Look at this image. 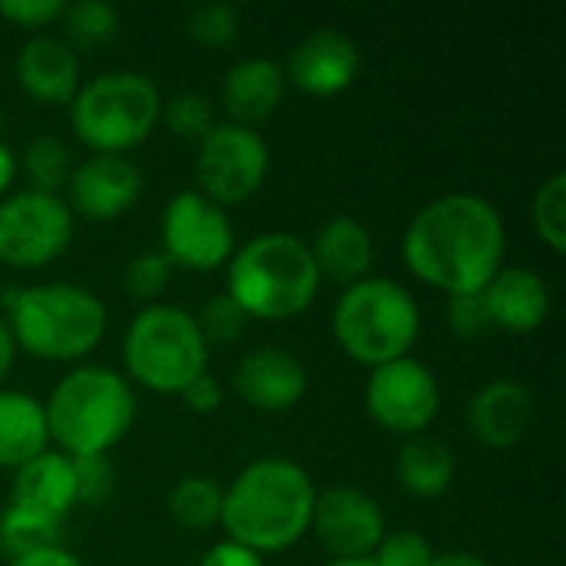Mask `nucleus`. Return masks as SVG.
Returning <instances> with one entry per match:
<instances>
[{
	"mask_svg": "<svg viewBox=\"0 0 566 566\" xmlns=\"http://www.w3.org/2000/svg\"><path fill=\"white\" fill-rule=\"evenodd\" d=\"M504 249L497 206L471 192H451L418 209L401 242L408 269L448 298L481 292L504 265Z\"/></svg>",
	"mask_w": 566,
	"mask_h": 566,
	"instance_id": "f257e3e1",
	"label": "nucleus"
},
{
	"mask_svg": "<svg viewBox=\"0 0 566 566\" xmlns=\"http://www.w3.org/2000/svg\"><path fill=\"white\" fill-rule=\"evenodd\" d=\"M315 494L302 464L285 458L252 461L222 491L219 524L229 534L226 541L242 544L259 557L289 551L308 534Z\"/></svg>",
	"mask_w": 566,
	"mask_h": 566,
	"instance_id": "f03ea898",
	"label": "nucleus"
},
{
	"mask_svg": "<svg viewBox=\"0 0 566 566\" xmlns=\"http://www.w3.org/2000/svg\"><path fill=\"white\" fill-rule=\"evenodd\" d=\"M322 275L308 242L292 232H262L226 262V295L259 322H289L312 308Z\"/></svg>",
	"mask_w": 566,
	"mask_h": 566,
	"instance_id": "7ed1b4c3",
	"label": "nucleus"
},
{
	"mask_svg": "<svg viewBox=\"0 0 566 566\" xmlns=\"http://www.w3.org/2000/svg\"><path fill=\"white\" fill-rule=\"evenodd\" d=\"M46 434L66 458H96L113 451L136 421V395L129 381L103 365L66 371L46 405Z\"/></svg>",
	"mask_w": 566,
	"mask_h": 566,
	"instance_id": "20e7f679",
	"label": "nucleus"
},
{
	"mask_svg": "<svg viewBox=\"0 0 566 566\" xmlns=\"http://www.w3.org/2000/svg\"><path fill=\"white\" fill-rule=\"evenodd\" d=\"M7 325L17 352L43 361H80L106 335V305L83 285L46 282L13 295Z\"/></svg>",
	"mask_w": 566,
	"mask_h": 566,
	"instance_id": "39448f33",
	"label": "nucleus"
},
{
	"mask_svg": "<svg viewBox=\"0 0 566 566\" xmlns=\"http://www.w3.org/2000/svg\"><path fill=\"white\" fill-rule=\"evenodd\" d=\"M332 335L348 358L378 368L411 355L421 335V312L401 282L361 279L335 302Z\"/></svg>",
	"mask_w": 566,
	"mask_h": 566,
	"instance_id": "423d86ee",
	"label": "nucleus"
},
{
	"mask_svg": "<svg viewBox=\"0 0 566 566\" xmlns=\"http://www.w3.org/2000/svg\"><path fill=\"white\" fill-rule=\"evenodd\" d=\"M159 86L136 70L99 73L80 83L70 103V126L83 146L103 156H126L149 139L159 123Z\"/></svg>",
	"mask_w": 566,
	"mask_h": 566,
	"instance_id": "0eeeda50",
	"label": "nucleus"
},
{
	"mask_svg": "<svg viewBox=\"0 0 566 566\" xmlns=\"http://www.w3.org/2000/svg\"><path fill=\"white\" fill-rule=\"evenodd\" d=\"M123 365L156 395H182L209 365V345L196 315L179 305H146L123 335Z\"/></svg>",
	"mask_w": 566,
	"mask_h": 566,
	"instance_id": "6e6552de",
	"label": "nucleus"
},
{
	"mask_svg": "<svg viewBox=\"0 0 566 566\" xmlns=\"http://www.w3.org/2000/svg\"><path fill=\"white\" fill-rule=\"evenodd\" d=\"M73 212L63 196L20 189L0 202V262L10 269H43L66 252Z\"/></svg>",
	"mask_w": 566,
	"mask_h": 566,
	"instance_id": "1a4fd4ad",
	"label": "nucleus"
},
{
	"mask_svg": "<svg viewBox=\"0 0 566 566\" xmlns=\"http://www.w3.org/2000/svg\"><path fill=\"white\" fill-rule=\"evenodd\" d=\"M269 176V146L252 126L216 123V129L199 143L196 182L216 206H239L252 199Z\"/></svg>",
	"mask_w": 566,
	"mask_h": 566,
	"instance_id": "9d476101",
	"label": "nucleus"
},
{
	"mask_svg": "<svg viewBox=\"0 0 566 566\" xmlns=\"http://www.w3.org/2000/svg\"><path fill=\"white\" fill-rule=\"evenodd\" d=\"M159 239H163L159 252L172 265L192 272H216L235 252V229L226 209L206 199L199 189H182L166 202Z\"/></svg>",
	"mask_w": 566,
	"mask_h": 566,
	"instance_id": "9b49d317",
	"label": "nucleus"
},
{
	"mask_svg": "<svg viewBox=\"0 0 566 566\" xmlns=\"http://www.w3.org/2000/svg\"><path fill=\"white\" fill-rule=\"evenodd\" d=\"M365 411L381 431L401 438L428 434L441 411V385L434 371L411 355L378 365L365 385Z\"/></svg>",
	"mask_w": 566,
	"mask_h": 566,
	"instance_id": "f8f14e48",
	"label": "nucleus"
},
{
	"mask_svg": "<svg viewBox=\"0 0 566 566\" xmlns=\"http://www.w3.org/2000/svg\"><path fill=\"white\" fill-rule=\"evenodd\" d=\"M308 531L335 560H368L388 534L378 501L348 484L315 494Z\"/></svg>",
	"mask_w": 566,
	"mask_h": 566,
	"instance_id": "ddd939ff",
	"label": "nucleus"
},
{
	"mask_svg": "<svg viewBox=\"0 0 566 566\" xmlns=\"http://www.w3.org/2000/svg\"><path fill=\"white\" fill-rule=\"evenodd\" d=\"M143 196V169L126 156L93 153L80 166H73L66 182V206L73 216L90 222H113L136 206Z\"/></svg>",
	"mask_w": 566,
	"mask_h": 566,
	"instance_id": "4468645a",
	"label": "nucleus"
},
{
	"mask_svg": "<svg viewBox=\"0 0 566 566\" xmlns=\"http://www.w3.org/2000/svg\"><path fill=\"white\" fill-rule=\"evenodd\" d=\"M361 70L358 43L342 30H315L302 36L285 63V83L308 96H338L345 93Z\"/></svg>",
	"mask_w": 566,
	"mask_h": 566,
	"instance_id": "2eb2a0df",
	"label": "nucleus"
},
{
	"mask_svg": "<svg viewBox=\"0 0 566 566\" xmlns=\"http://www.w3.org/2000/svg\"><path fill=\"white\" fill-rule=\"evenodd\" d=\"M235 391L239 398L265 415H279L295 408L308 391L305 365L285 348H255L235 368Z\"/></svg>",
	"mask_w": 566,
	"mask_h": 566,
	"instance_id": "dca6fc26",
	"label": "nucleus"
},
{
	"mask_svg": "<svg viewBox=\"0 0 566 566\" xmlns=\"http://www.w3.org/2000/svg\"><path fill=\"white\" fill-rule=\"evenodd\" d=\"M13 70L20 90L43 106H70L80 90V56L60 36H30L20 46Z\"/></svg>",
	"mask_w": 566,
	"mask_h": 566,
	"instance_id": "f3484780",
	"label": "nucleus"
},
{
	"mask_svg": "<svg viewBox=\"0 0 566 566\" xmlns=\"http://www.w3.org/2000/svg\"><path fill=\"white\" fill-rule=\"evenodd\" d=\"M537 418V401L521 381H491L468 405L471 434L494 451L521 444Z\"/></svg>",
	"mask_w": 566,
	"mask_h": 566,
	"instance_id": "a211bd4d",
	"label": "nucleus"
},
{
	"mask_svg": "<svg viewBox=\"0 0 566 566\" xmlns=\"http://www.w3.org/2000/svg\"><path fill=\"white\" fill-rule=\"evenodd\" d=\"M491 328L527 335L537 332L551 315L547 282L524 265H501L497 275L481 289Z\"/></svg>",
	"mask_w": 566,
	"mask_h": 566,
	"instance_id": "6ab92c4d",
	"label": "nucleus"
},
{
	"mask_svg": "<svg viewBox=\"0 0 566 566\" xmlns=\"http://www.w3.org/2000/svg\"><path fill=\"white\" fill-rule=\"evenodd\" d=\"M308 252L315 259V269L332 282H342L345 289L368 279L375 262V239L365 222L352 216H332L318 226L315 239L308 242Z\"/></svg>",
	"mask_w": 566,
	"mask_h": 566,
	"instance_id": "aec40b11",
	"label": "nucleus"
},
{
	"mask_svg": "<svg viewBox=\"0 0 566 566\" xmlns=\"http://www.w3.org/2000/svg\"><path fill=\"white\" fill-rule=\"evenodd\" d=\"M285 73L269 56H245L222 76V106L239 126L269 119L285 96Z\"/></svg>",
	"mask_w": 566,
	"mask_h": 566,
	"instance_id": "412c9836",
	"label": "nucleus"
},
{
	"mask_svg": "<svg viewBox=\"0 0 566 566\" xmlns=\"http://www.w3.org/2000/svg\"><path fill=\"white\" fill-rule=\"evenodd\" d=\"M10 501L63 521L76 507L73 461L60 451H43L33 461L20 464L13 471V497Z\"/></svg>",
	"mask_w": 566,
	"mask_h": 566,
	"instance_id": "4be33fe9",
	"label": "nucleus"
},
{
	"mask_svg": "<svg viewBox=\"0 0 566 566\" xmlns=\"http://www.w3.org/2000/svg\"><path fill=\"white\" fill-rule=\"evenodd\" d=\"M395 474H398V484L411 497L434 501V497L448 494V488L454 484L458 461L444 441H438L431 434H415V438H405V444L395 458Z\"/></svg>",
	"mask_w": 566,
	"mask_h": 566,
	"instance_id": "5701e85b",
	"label": "nucleus"
},
{
	"mask_svg": "<svg viewBox=\"0 0 566 566\" xmlns=\"http://www.w3.org/2000/svg\"><path fill=\"white\" fill-rule=\"evenodd\" d=\"M50 444L43 405L27 391L0 388V468H20Z\"/></svg>",
	"mask_w": 566,
	"mask_h": 566,
	"instance_id": "b1692460",
	"label": "nucleus"
},
{
	"mask_svg": "<svg viewBox=\"0 0 566 566\" xmlns=\"http://www.w3.org/2000/svg\"><path fill=\"white\" fill-rule=\"evenodd\" d=\"M60 531H63V521H56L50 514H40L33 507H23V504L10 501L0 511V551L10 560L36 554V551L60 547Z\"/></svg>",
	"mask_w": 566,
	"mask_h": 566,
	"instance_id": "393cba45",
	"label": "nucleus"
},
{
	"mask_svg": "<svg viewBox=\"0 0 566 566\" xmlns=\"http://www.w3.org/2000/svg\"><path fill=\"white\" fill-rule=\"evenodd\" d=\"M166 511L182 531H209L222 517V488L206 474L179 478L166 497Z\"/></svg>",
	"mask_w": 566,
	"mask_h": 566,
	"instance_id": "a878e982",
	"label": "nucleus"
},
{
	"mask_svg": "<svg viewBox=\"0 0 566 566\" xmlns=\"http://www.w3.org/2000/svg\"><path fill=\"white\" fill-rule=\"evenodd\" d=\"M17 166L27 176V189L46 192V196H60V189H66V182H70L73 156H70V149H66L63 139H56V136H36V139L27 143V149L17 159Z\"/></svg>",
	"mask_w": 566,
	"mask_h": 566,
	"instance_id": "bb28decb",
	"label": "nucleus"
},
{
	"mask_svg": "<svg viewBox=\"0 0 566 566\" xmlns=\"http://www.w3.org/2000/svg\"><path fill=\"white\" fill-rule=\"evenodd\" d=\"M531 226L541 242L554 252H566V172H554L541 182L531 202Z\"/></svg>",
	"mask_w": 566,
	"mask_h": 566,
	"instance_id": "cd10ccee",
	"label": "nucleus"
},
{
	"mask_svg": "<svg viewBox=\"0 0 566 566\" xmlns=\"http://www.w3.org/2000/svg\"><path fill=\"white\" fill-rule=\"evenodd\" d=\"M63 33L70 46H99L109 36H116L119 30V13L113 3L106 0H80V3H66L63 10Z\"/></svg>",
	"mask_w": 566,
	"mask_h": 566,
	"instance_id": "c85d7f7f",
	"label": "nucleus"
},
{
	"mask_svg": "<svg viewBox=\"0 0 566 566\" xmlns=\"http://www.w3.org/2000/svg\"><path fill=\"white\" fill-rule=\"evenodd\" d=\"M159 116L166 119L169 133L192 143H202L216 129V106L202 93H176Z\"/></svg>",
	"mask_w": 566,
	"mask_h": 566,
	"instance_id": "c756f323",
	"label": "nucleus"
},
{
	"mask_svg": "<svg viewBox=\"0 0 566 566\" xmlns=\"http://www.w3.org/2000/svg\"><path fill=\"white\" fill-rule=\"evenodd\" d=\"M172 262L156 249V252H139L129 259L126 265V275H123V285H126V295L136 298V302H146V305H159L163 292L169 289L172 282Z\"/></svg>",
	"mask_w": 566,
	"mask_h": 566,
	"instance_id": "7c9ffc66",
	"label": "nucleus"
},
{
	"mask_svg": "<svg viewBox=\"0 0 566 566\" xmlns=\"http://www.w3.org/2000/svg\"><path fill=\"white\" fill-rule=\"evenodd\" d=\"M249 322H252V318H249L226 292L216 295V298H209V302L202 305V312L196 315V325H199L206 345H235V342L245 335Z\"/></svg>",
	"mask_w": 566,
	"mask_h": 566,
	"instance_id": "2f4dec72",
	"label": "nucleus"
},
{
	"mask_svg": "<svg viewBox=\"0 0 566 566\" xmlns=\"http://www.w3.org/2000/svg\"><path fill=\"white\" fill-rule=\"evenodd\" d=\"M186 33L202 46H229L239 36V13L229 3H199L186 13Z\"/></svg>",
	"mask_w": 566,
	"mask_h": 566,
	"instance_id": "473e14b6",
	"label": "nucleus"
},
{
	"mask_svg": "<svg viewBox=\"0 0 566 566\" xmlns=\"http://www.w3.org/2000/svg\"><path fill=\"white\" fill-rule=\"evenodd\" d=\"M434 547L418 531H391L371 554L375 566H431Z\"/></svg>",
	"mask_w": 566,
	"mask_h": 566,
	"instance_id": "72a5a7b5",
	"label": "nucleus"
},
{
	"mask_svg": "<svg viewBox=\"0 0 566 566\" xmlns=\"http://www.w3.org/2000/svg\"><path fill=\"white\" fill-rule=\"evenodd\" d=\"M73 461V478H76V504L99 507L113 494V464L106 454L96 458H70Z\"/></svg>",
	"mask_w": 566,
	"mask_h": 566,
	"instance_id": "f704fd0d",
	"label": "nucleus"
},
{
	"mask_svg": "<svg viewBox=\"0 0 566 566\" xmlns=\"http://www.w3.org/2000/svg\"><path fill=\"white\" fill-rule=\"evenodd\" d=\"M63 0H0V17L20 30H43L63 17Z\"/></svg>",
	"mask_w": 566,
	"mask_h": 566,
	"instance_id": "c9c22d12",
	"label": "nucleus"
},
{
	"mask_svg": "<svg viewBox=\"0 0 566 566\" xmlns=\"http://www.w3.org/2000/svg\"><path fill=\"white\" fill-rule=\"evenodd\" d=\"M448 325L458 338H481L484 332H491V318L484 308V295H451L448 302Z\"/></svg>",
	"mask_w": 566,
	"mask_h": 566,
	"instance_id": "e433bc0d",
	"label": "nucleus"
},
{
	"mask_svg": "<svg viewBox=\"0 0 566 566\" xmlns=\"http://www.w3.org/2000/svg\"><path fill=\"white\" fill-rule=\"evenodd\" d=\"M182 405L189 408V411H196V415H209V411H216L219 405H222V391H219V385H216V378L206 371V375H199L182 395Z\"/></svg>",
	"mask_w": 566,
	"mask_h": 566,
	"instance_id": "4c0bfd02",
	"label": "nucleus"
},
{
	"mask_svg": "<svg viewBox=\"0 0 566 566\" xmlns=\"http://www.w3.org/2000/svg\"><path fill=\"white\" fill-rule=\"evenodd\" d=\"M199 566H265V560L255 551L242 547V544L222 541V544H216V547L206 551V557H202Z\"/></svg>",
	"mask_w": 566,
	"mask_h": 566,
	"instance_id": "58836bf2",
	"label": "nucleus"
},
{
	"mask_svg": "<svg viewBox=\"0 0 566 566\" xmlns=\"http://www.w3.org/2000/svg\"><path fill=\"white\" fill-rule=\"evenodd\" d=\"M10 566H83V564H80V557H73L66 547H50V551H36V554L17 557V560H10Z\"/></svg>",
	"mask_w": 566,
	"mask_h": 566,
	"instance_id": "ea45409f",
	"label": "nucleus"
},
{
	"mask_svg": "<svg viewBox=\"0 0 566 566\" xmlns=\"http://www.w3.org/2000/svg\"><path fill=\"white\" fill-rule=\"evenodd\" d=\"M13 361H17V342H13V332H10L7 318H0V385L7 381Z\"/></svg>",
	"mask_w": 566,
	"mask_h": 566,
	"instance_id": "a19ab883",
	"label": "nucleus"
},
{
	"mask_svg": "<svg viewBox=\"0 0 566 566\" xmlns=\"http://www.w3.org/2000/svg\"><path fill=\"white\" fill-rule=\"evenodd\" d=\"M13 176H17V153L0 139V196L10 189Z\"/></svg>",
	"mask_w": 566,
	"mask_h": 566,
	"instance_id": "79ce46f5",
	"label": "nucleus"
},
{
	"mask_svg": "<svg viewBox=\"0 0 566 566\" xmlns=\"http://www.w3.org/2000/svg\"><path fill=\"white\" fill-rule=\"evenodd\" d=\"M431 566H491L484 557L468 554V551H451V554H434Z\"/></svg>",
	"mask_w": 566,
	"mask_h": 566,
	"instance_id": "37998d69",
	"label": "nucleus"
},
{
	"mask_svg": "<svg viewBox=\"0 0 566 566\" xmlns=\"http://www.w3.org/2000/svg\"><path fill=\"white\" fill-rule=\"evenodd\" d=\"M328 566H375V564H371V557H368V560H332Z\"/></svg>",
	"mask_w": 566,
	"mask_h": 566,
	"instance_id": "c03bdc74",
	"label": "nucleus"
},
{
	"mask_svg": "<svg viewBox=\"0 0 566 566\" xmlns=\"http://www.w3.org/2000/svg\"><path fill=\"white\" fill-rule=\"evenodd\" d=\"M3 123H7V116H3V109H0V133H3Z\"/></svg>",
	"mask_w": 566,
	"mask_h": 566,
	"instance_id": "a18cd8bd",
	"label": "nucleus"
}]
</instances>
